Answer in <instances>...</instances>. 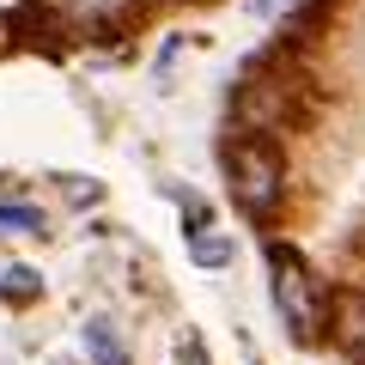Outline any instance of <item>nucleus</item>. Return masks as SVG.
I'll return each mask as SVG.
<instances>
[{
    "instance_id": "2",
    "label": "nucleus",
    "mask_w": 365,
    "mask_h": 365,
    "mask_svg": "<svg viewBox=\"0 0 365 365\" xmlns=\"http://www.w3.org/2000/svg\"><path fill=\"white\" fill-rule=\"evenodd\" d=\"M225 177H232V195L244 201L250 213H268L274 201H280V153L274 146H262V140H237V146H225Z\"/></svg>"
},
{
    "instance_id": "4",
    "label": "nucleus",
    "mask_w": 365,
    "mask_h": 365,
    "mask_svg": "<svg viewBox=\"0 0 365 365\" xmlns=\"http://www.w3.org/2000/svg\"><path fill=\"white\" fill-rule=\"evenodd\" d=\"M189 262H195V268H225V262H232V232H195Z\"/></svg>"
},
{
    "instance_id": "1",
    "label": "nucleus",
    "mask_w": 365,
    "mask_h": 365,
    "mask_svg": "<svg viewBox=\"0 0 365 365\" xmlns=\"http://www.w3.org/2000/svg\"><path fill=\"white\" fill-rule=\"evenodd\" d=\"M268 274H274V311H280V323L292 329V341L311 347V341L323 335V323H329V304H323L317 274L304 268L292 250H274V256H268Z\"/></svg>"
},
{
    "instance_id": "6",
    "label": "nucleus",
    "mask_w": 365,
    "mask_h": 365,
    "mask_svg": "<svg viewBox=\"0 0 365 365\" xmlns=\"http://www.w3.org/2000/svg\"><path fill=\"white\" fill-rule=\"evenodd\" d=\"M37 292H43V274L37 268H19V262H13V268H0V299L25 304V299H37Z\"/></svg>"
},
{
    "instance_id": "3",
    "label": "nucleus",
    "mask_w": 365,
    "mask_h": 365,
    "mask_svg": "<svg viewBox=\"0 0 365 365\" xmlns=\"http://www.w3.org/2000/svg\"><path fill=\"white\" fill-rule=\"evenodd\" d=\"M335 347L353 365H365V292H341L335 299Z\"/></svg>"
},
{
    "instance_id": "9",
    "label": "nucleus",
    "mask_w": 365,
    "mask_h": 365,
    "mask_svg": "<svg viewBox=\"0 0 365 365\" xmlns=\"http://www.w3.org/2000/svg\"><path fill=\"white\" fill-rule=\"evenodd\" d=\"M256 6H262V13H274V6H287V0H256Z\"/></svg>"
},
{
    "instance_id": "8",
    "label": "nucleus",
    "mask_w": 365,
    "mask_h": 365,
    "mask_svg": "<svg viewBox=\"0 0 365 365\" xmlns=\"http://www.w3.org/2000/svg\"><path fill=\"white\" fill-rule=\"evenodd\" d=\"M182 365H207V353H201L195 341H189V347H182Z\"/></svg>"
},
{
    "instance_id": "5",
    "label": "nucleus",
    "mask_w": 365,
    "mask_h": 365,
    "mask_svg": "<svg viewBox=\"0 0 365 365\" xmlns=\"http://www.w3.org/2000/svg\"><path fill=\"white\" fill-rule=\"evenodd\" d=\"M43 232V213L25 207V201H0V237H37Z\"/></svg>"
},
{
    "instance_id": "7",
    "label": "nucleus",
    "mask_w": 365,
    "mask_h": 365,
    "mask_svg": "<svg viewBox=\"0 0 365 365\" xmlns=\"http://www.w3.org/2000/svg\"><path fill=\"white\" fill-rule=\"evenodd\" d=\"M86 353L98 365H128V359H122V347H116V335H110V323H86Z\"/></svg>"
}]
</instances>
